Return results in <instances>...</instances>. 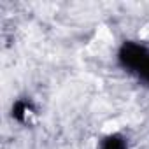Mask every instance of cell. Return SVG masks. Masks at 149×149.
<instances>
[{"label":"cell","mask_w":149,"mask_h":149,"mask_svg":"<svg viewBox=\"0 0 149 149\" xmlns=\"http://www.w3.org/2000/svg\"><path fill=\"white\" fill-rule=\"evenodd\" d=\"M118 58L123 68L149 84V49L146 46L137 42H125Z\"/></svg>","instance_id":"1"},{"label":"cell","mask_w":149,"mask_h":149,"mask_svg":"<svg viewBox=\"0 0 149 149\" xmlns=\"http://www.w3.org/2000/svg\"><path fill=\"white\" fill-rule=\"evenodd\" d=\"M100 149H126V142L119 135H109L104 139Z\"/></svg>","instance_id":"2"},{"label":"cell","mask_w":149,"mask_h":149,"mask_svg":"<svg viewBox=\"0 0 149 149\" xmlns=\"http://www.w3.org/2000/svg\"><path fill=\"white\" fill-rule=\"evenodd\" d=\"M28 112H30V105H28L26 102H18V104L14 105V109H13L14 118L19 119V121H25L26 116H28Z\"/></svg>","instance_id":"3"}]
</instances>
